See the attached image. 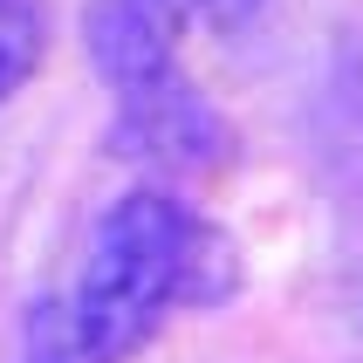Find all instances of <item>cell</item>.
<instances>
[{
    "label": "cell",
    "instance_id": "3",
    "mask_svg": "<svg viewBox=\"0 0 363 363\" xmlns=\"http://www.w3.org/2000/svg\"><path fill=\"white\" fill-rule=\"evenodd\" d=\"M82 48L117 96H138L151 82L179 76V21H164L144 0H89L82 7Z\"/></svg>",
    "mask_w": 363,
    "mask_h": 363
},
{
    "label": "cell",
    "instance_id": "1",
    "mask_svg": "<svg viewBox=\"0 0 363 363\" xmlns=\"http://www.w3.org/2000/svg\"><path fill=\"white\" fill-rule=\"evenodd\" d=\"M233 288H240V247L164 185H138L110 199V213L89 233L69 323L96 363H123L164 329L172 308H220Z\"/></svg>",
    "mask_w": 363,
    "mask_h": 363
},
{
    "label": "cell",
    "instance_id": "5",
    "mask_svg": "<svg viewBox=\"0 0 363 363\" xmlns=\"http://www.w3.org/2000/svg\"><path fill=\"white\" fill-rule=\"evenodd\" d=\"M14 363H96L89 350H82L76 323H69V302H28V315H21V350Z\"/></svg>",
    "mask_w": 363,
    "mask_h": 363
},
{
    "label": "cell",
    "instance_id": "7",
    "mask_svg": "<svg viewBox=\"0 0 363 363\" xmlns=\"http://www.w3.org/2000/svg\"><path fill=\"white\" fill-rule=\"evenodd\" d=\"M144 7H158L164 21H179V28H185V14H192V7H199V0H144Z\"/></svg>",
    "mask_w": 363,
    "mask_h": 363
},
{
    "label": "cell",
    "instance_id": "4",
    "mask_svg": "<svg viewBox=\"0 0 363 363\" xmlns=\"http://www.w3.org/2000/svg\"><path fill=\"white\" fill-rule=\"evenodd\" d=\"M48 55V7L41 0H0V103H14Z\"/></svg>",
    "mask_w": 363,
    "mask_h": 363
},
{
    "label": "cell",
    "instance_id": "2",
    "mask_svg": "<svg viewBox=\"0 0 363 363\" xmlns=\"http://www.w3.org/2000/svg\"><path fill=\"white\" fill-rule=\"evenodd\" d=\"M117 158L158 164V172H220L233 158V130L213 103L185 76H164L138 96H117V123H110Z\"/></svg>",
    "mask_w": 363,
    "mask_h": 363
},
{
    "label": "cell",
    "instance_id": "6",
    "mask_svg": "<svg viewBox=\"0 0 363 363\" xmlns=\"http://www.w3.org/2000/svg\"><path fill=\"white\" fill-rule=\"evenodd\" d=\"M199 7L220 21V28H247V21L261 14V0H199Z\"/></svg>",
    "mask_w": 363,
    "mask_h": 363
}]
</instances>
